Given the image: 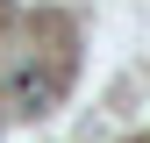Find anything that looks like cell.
Masks as SVG:
<instances>
[{
  "label": "cell",
  "mask_w": 150,
  "mask_h": 143,
  "mask_svg": "<svg viewBox=\"0 0 150 143\" xmlns=\"http://www.w3.org/2000/svg\"><path fill=\"white\" fill-rule=\"evenodd\" d=\"M50 100H57V72L22 64V72L7 79V107H14V115H50Z\"/></svg>",
  "instance_id": "cell-1"
}]
</instances>
